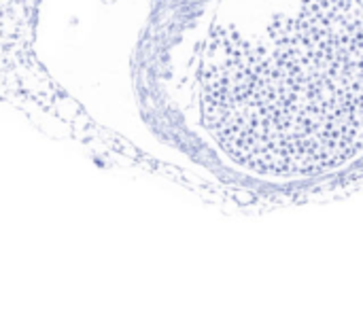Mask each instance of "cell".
Masks as SVG:
<instances>
[{
    "label": "cell",
    "mask_w": 363,
    "mask_h": 318,
    "mask_svg": "<svg viewBox=\"0 0 363 318\" xmlns=\"http://www.w3.org/2000/svg\"><path fill=\"white\" fill-rule=\"evenodd\" d=\"M176 95L195 153L289 189L363 163V0H176Z\"/></svg>",
    "instance_id": "6da1fadb"
}]
</instances>
